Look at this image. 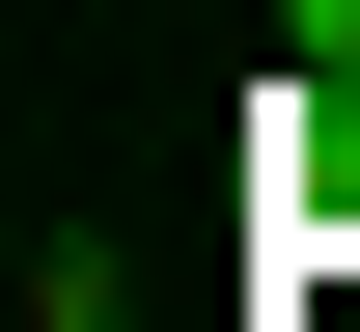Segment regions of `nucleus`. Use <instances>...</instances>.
Returning <instances> with one entry per match:
<instances>
[{
    "label": "nucleus",
    "instance_id": "f257e3e1",
    "mask_svg": "<svg viewBox=\"0 0 360 332\" xmlns=\"http://www.w3.org/2000/svg\"><path fill=\"white\" fill-rule=\"evenodd\" d=\"M277 111H333V139H360V0H277Z\"/></svg>",
    "mask_w": 360,
    "mask_h": 332
}]
</instances>
